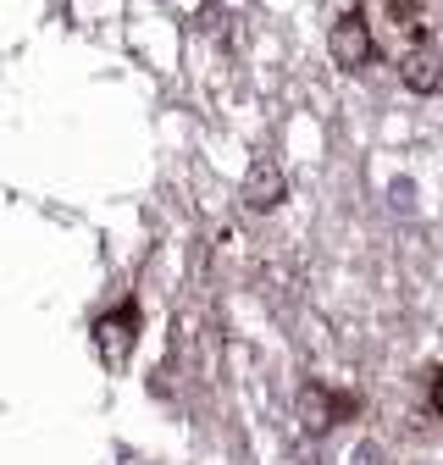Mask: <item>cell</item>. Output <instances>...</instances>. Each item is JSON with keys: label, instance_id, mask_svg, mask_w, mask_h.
<instances>
[{"label": "cell", "instance_id": "obj_1", "mask_svg": "<svg viewBox=\"0 0 443 465\" xmlns=\"http://www.w3.org/2000/svg\"><path fill=\"white\" fill-rule=\"evenodd\" d=\"M371 28H366V17L360 12H344L339 23H332V34H327V55H332V67H344V73H355V67H366L371 62Z\"/></svg>", "mask_w": 443, "mask_h": 465}, {"label": "cell", "instance_id": "obj_2", "mask_svg": "<svg viewBox=\"0 0 443 465\" xmlns=\"http://www.w3.org/2000/svg\"><path fill=\"white\" fill-rule=\"evenodd\" d=\"M399 78H405L410 94H438V89H443V62H438V50H432V45L410 50L405 62H399Z\"/></svg>", "mask_w": 443, "mask_h": 465}, {"label": "cell", "instance_id": "obj_3", "mask_svg": "<svg viewBox=\"0 0 443 465\" xmlns=\"http://www.w3.org/2000/svg\"><path fill=\"white\" fill-rule=\"evenodd\" d=\"M244 200H250V211L283 205V172H277L271 161H255V166H250V178H244Z\"/></svg>", "mask_w": 443, "mask_h": 465}, {"label": "cell", "instance_id": "obj_4", "mask_svg": "<svg viewBox=\"0 0 443 465\" xmlns=\"http://www.w3.org/2000/svg\"><path fill=\"white\" fill-rule=\"evenodd\" d=\"M128 322H139V316H133V305H128L123 316H105V322H100V343H105V355H111V361L123 355V327H128Z\"/></svg>", "mask_w": 443, "mask_h": 465}, {"label": "cell", "instance_id": "obj_5", "mask_svg": "<svg viewBox=\"0 0 443 465\" xmlns=\"http://www.w3.org/2000/svg\"><path fill=\"white\" fill-rule=\"evenodd\" d=\"M300 404H305V432H327V427H332V416L321 411V393H316V388H305Z\"/></svg>", "mask_w": 443, "mask_h": 465}, {"label": "cell", "instance_id": "obj_6", "mask_svg": "<svg viewBox=\"0 0 443 465\" xmlns=\"http://www.w3.org/2000/svg\"><path fill=\"white\" fill-rule=\"evenodd\" d=\"M394 6V17H416V0H388Z\"/></svg>", "mask_w": 443, "mask_h": 465}, {"label": "cell", "instance_id": "obj_7", "mask_svg": "<svg viewBox=\"0 0 443 465\" xmlns=\"http://www.w3.org/2000/svg\"><path fill=\"white\" fill-rule=\"evenodd\" d=\"M432 399H438V416H443V377H438V388H432Z\"/></svg>", "mask_w": 443, "mask_h": 465}]
</instances>
